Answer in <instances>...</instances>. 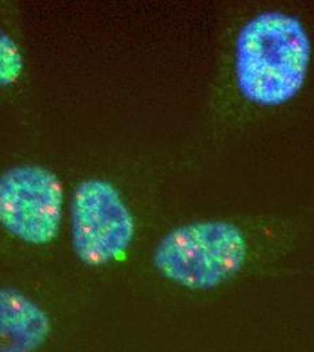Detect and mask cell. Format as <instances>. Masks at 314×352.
I'll return each instance as SVG.
<instances>
[{
	"mask_svg": "<svg viewBox=\"0 0 314 352\" xmlns=\"http://www.w3.org/2000/svg\"><path fill=\"white\" fill-rule=\"evenodd\" d=\"M23 71V58L16 44L0 30V87L18 80Z\"/></svg>",
	"mask_w": 314,
	"mask_h": 352,
	"instance_id": "cell-6",
	"label": "cell"
},
{
	"mask_svg": "<svg viewBox=\"0 0 314 352\" xmlns=\"http://www.w3.org/2000/svg\"><path fill=\"white\" fill-rule=\"evenodd\" d=\"M58 177L40 166L12 167L0 176V225L32 245L52 243L63 217Z\"/></svg>",
	"mask_w": 314,
	"mask_h": 352,
	"instance_id": "cell-4",
	"label": "cell"
},
{
	"mask_svg": "<svg viewBox=\"0 0 314 352\" xmlns=\"http://www.w3.org/2000/svg\"><path fill=\"white\" fill-rule=\"evenodd\" d=\"M251 254V240L238 223L194 221L160 239L153 264L161 276L180 287L212 290L240 275Z\"/></svg>",
	"mask_w": 314,
	"mask_h": 352,
	"instance_id": "cell-2",
	"label": "cell"
},
{
	"mask_svg": "<svg viewBox=\"0 0 314 352\" xmlns=\"http://www.w3.org/2000/svg\"><path fill=\"white\" fill-rule=\"evenodd\" d=\"M50 331L43 308L16 289H0V352H36Z\"/></svg>",
	"mask_w": 314,
	"mask_h": 352,
	"instance_id": "cell-5",
	"label": "cell"
},
{
	"mask_svg": "<svg viewBox=\"0 0 314 352\" xmlns=\"http://www.w3.org/2000/svg\"><path fill=\"white\" fill-rule=\"evenodd\" d=\"M313 46L302 19L282 10L255 12L237 29L229 80L241 109L282 107L305 87Z\"/></svg>",
	"mask_w": 314,
	"mask_h": 352,
	"instance_id": "cell-1",
	"label": "cell"
},
{
	"mask_svg": "<svg viewBox=\"0 0 314 352\" xmlns=\"http://www.w3.org/2000/svg\"><path fill=\"white\" fill-rule=\"evenodd\" d=\"M135 217L120 190L104 179H87L71 205L72 247L89 265L122 259L135 239Z\"/></svg>",
	"mask_w": 314,
	"mask_h": 352,
	"instance_id": "cell-3",
	"label": "cell"
}]
</instances>
